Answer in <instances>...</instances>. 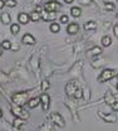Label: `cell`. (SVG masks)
Instances as JSON below:
<instances>
[{
	"instance_id": "27",
	"label": "cell",
	"mask_w": 118,
	"mask_h": 131,
	"mask_svg": "<svg viewBox=\"0 0 118 131\" xmlns=\"http://www.w3.org/2000/svg\"><path fill=\"white\" fill-rule=\"evenodd\" d=\"M104 9H106V10H114V4H112V3H106V4H104Z\"/></svg>"
},
{
	"instance_id": "8",
	"label": "cell",
	"mask_w": 118,
	"mask_h": 131,
	"mask_svg": "<svg viewBox=\"0 0 118 131\" xmlns=\"http://www.w3.org/2000/svg\"><path fill=\"white\" fill-rule=\"evenodd\" d=\"M21 42H23L24 44H28V46H30V44H34V43H35V39H34V37L32 35V34L27 33V34H24V37H23Z\"/></svg>"
},
{
	"instance_id": "13",
	"label": "cell",
	"mask_w": 118,
	"mask_h": 131,
	"mask_svg": "<svg viewBox=\"0 0 118 131\" xmlns=\"http://www.w3.org/2000/svg\"><path fill=\"white\" fill-rule=\"evenodd\" d=\"M96 28H97L96 21H87L84 24V29L87 32H89V30H96Z\"/></svg>"
},
{
	"instance_id": "1",
	"label": "cell",
	"mask_w": 118,
	"mask_h": 131,
	"mask_svg": "<svg viewBox=\"0 0 118 131\" xmlns=\"http://www.w3.org/2000/svg\"><path fill=\"white\" fill-rule=\"evenodd\" d=\"M29 101V92H19V93H15L13 96V102L17 105V106H23L25 105L27 102Z\"/></svg>"
},
{
	"instance_id": "22",
	"label": "cell",
	"mask_w": 118,
	"mask_h": 131,
	"mask_svg": "<svg viewBox=\"0 0 118 131\" xmlns=\"http://www.w3.org/2000/svg\"><path fill=\"white\" fill-rule=\"evenodd\" d=\"M17 0H5V5L8 8H15L17 6Z\"/></svg>"
},
{
	"instance_id": "37",
	"label": "cell",
	"mask_w": 118,
	"mask_h": 131,
	"mask_svg": "<svg viewBox=\"0 0 118 131\" xmlns=\"http://www.w3.org/2000/svg\"><path fill=\"white\" fill-rule=\"evenodd\" d=\"M117 90H118V84H117Z\"/></svg>"
},
{
	"instance_id": "4",
	"label": "cell",
	"mask_w": 118,
	"mask_h": 131,
	"mask_svg": "<svg viewBox=\"0 0 118 131\" xmlns=\"http://www.w3.org/2000/svg\"><path fill=\"white\" fill-rule=\"evenodd\" d=\"M11 112L14 116H17V117H21V118H27L29 114L27 112V111H24L23 108H21V106H14L13 108H11Z\"/></svg>"
},
{
	"instance_id": "12",
	"label": "cell",
	"mask_w": 118,
	"mask_h": 131,
	"mask_svg": "<svg viewBox=\"0 0 118 131\" xmlns=\"http://www.w3.org/2000/svg\"><path fill=\"white\" fill-rule=\"evenodd\" d=\"M40 103V98L39 97H34V98H30L29 101H28V105H29V107L30 108H35V107H38V105Z\"/></svg>"
},
{
	"instance_id": "36",
	"label": "cell",
	"mask_w": 118,
	"mask_h": 131,
	"mask_svg": "<svg viewBox=\"0 0 118 131\" xmlns=\"http://www.w3.org/2000/svg\"><path fill=\"white\" fill-rule=\"evenodd\" d=\"M1 53H3V52H1V50H0V56H1Z\"/></svg>"
},
{
	"instance_id": "38",
	"label": "cell",
	"mask_w": 118,
	"mask_h": 131,
	"mask_svg": "<svg viewBox=\"0 0 118 131\" xmlns=\"http://www.w3.org/2000/svg\"><path fill=\"white\" fill-rule=\"evenodd\" d=\"M117 1H118V0H117Z\"/></svg>"
},
{
	"instance_id": "2",
	"label": "cell",
	"mask_w": 118,
	"mask_h": 131,
	"mask_svg": "<svg viewBox=\"0 0 118 131\" xmlns=\"http://www.w3.org/2000/svg\"><path fill=\"white\" fill-rule=\"evenodd\" d=\"M114 76H116V71H113V69H104V71L101 73V76H99L98 81L99 82L109 81V80H112Z\"/></svg>"
},
{
	"instance_id": "16",
	"label": "cell",
	"mask_w": 118,
	"mask_h": 131,
	"mask_svg": "<svg viewBox=\"0 0 118 131\" xmlns=\"http://www.w3.org/2000/svg\"><path fill=\"white\" fill-rule=\"evenodd\" d=\"M1 21H3L4 24H9V23L11 21L10 14H9V13H6V12H4V13L1 14Z\"/></svg>"
},
{
	"instance_id": "19",
	"label": "cell",
	"mask_w": 118,
	"mask_h": 131,
	"mask_svg": "<svg viewBox=\"0 0 118 131\" xmlns=\"http://www.w3.org/2000/svg\"><path fill=\"white\" fill-rule=\"evenodd\" d=\"M49 29H50L51 33H58L59 30H60V27H59V24H58V23H51Z\"/></svg>"
},
{
	"instance_id": "6",
	"label": "cell",
	"mask_w": 118,
	"mask_h": 131,
	"mask_svg": "<svg viewBox=\"0 0 118 131\" xmlns=\"http://www.w3.org/2000/svg\"><path fill=\"white\" fill-rule=\"evenodd\" d=\"M39 98H40V103H42V106H43V110H44V111H48L49 105H50V97H49L47 93H43Z\"/></svg>"
},
{
	"instance_id": "17",
	"label": "cell",
	"mask_w": 118,
	"mask_h": 131,
	"mask_svg": "<svg viewBox=\"0 0 118 131\" xmlns=\"http://www.w3.org/2000/svg\"><path fill=\"white\" fill-rule=\"evenodd\" d=\"M13 125H14L15 127H21V126L24 125V118H21V117H17V118L13 121Z\"/></svg>"
},
{
	"instance_id": "29",
	"label": "cell",
	"mask_w": 118,
	"mask_h": 131,
	"mask_svg": "<svg viewBox=\"0 0 118 131\" xmlns=\"http://www.w3.org/2000/svg\"><path fill=\"white\" fill-rule=\"evenodd\" d=\"M68 21H69V18H68L67 15L60 16V23H62V24H68Z\"/></svg>"
},
{
	"instance_id": "34",
	"label": "cell",
	"mask_w": 118,
	"mask_h": 131,
	"mask_svg": "<svg viewBox=\"0 0 118 131\" xmlns=\"http://www.w3.org/2000/svg\"><path fill=\"white\" fill-rule=\"evenodd\" d=\"M64 1H65V3H67V4H72V3H73V1H74V0H64Z\"/></svg>"
},
{
	"instance_id": "24",
	"label": "cell",
	"mask_w": 118,
	"mask_h": 131,
	"mask_svg": "<svg viewBox=\"0 0 118 131\" xmlns=\"http://www.w3.org/2000/svg\"><path fill=\"white\" fill-rule=\"evenodd\" d=\"M1 48L3 49H10L11 48V43H10L9 40H4V42H1Z\"/></svg>"
},
{
	"instance_id": "14",
	"label": "cell",
	"mask_w": 118,
	"mask_h": 131,
	"mask_svg": "<svg viewBox=\"0 0 118 131\" xmlns=\"http://www.w3.org/2000/svg\"><path fill=\"white\" fill-rule=\"evenodd\" d=\"M70 14H72V16H74V18H78V16L82 15V10H81V8H78V6H73V8L70 9Z\"/></svg>"
},
{
	"instance_id": "10",
	"label": "cell",
	"mask_w": 118,
	"mask_h": 131,
	"mask_svg": "<svg viewBox=\"0 0 118 131\" xmlns=\"http://www.w3.org/2000/svg\"><path fill=\"white\" fill-rule=\"evenodd\" d=\"M78 30H79V25H78L77 23H70L67 28V32L69 33V34H77Z\"/></svg>"
},
{
	"instance_id": "25",
	"label": "cell",
	"mask_w": 118,
	"mask_h": 131,
	"mask_svg": "<svg viewBox=\"0 0 118 131\" xmlns=\"http://www.w3.org/2000/svg\"><path fill=\"white\" fill-rule=\"evenodd\" d=\"M49 87H50L49 82H48V81H43V83H42V91H43V92H45V91H47Z\"/></svg>"
},
{
	"instance_id": "32",
	"label": "cell",
	"mask_w": 118,
	"mask_h": 131,
	"mask_svg": "<svg viewBox=\"0 0 118 131\" xmlns=\"http://www.w3.org/2000/svg\"><path fill=\"white\" fill-rule=\"evenodd\" d=\"M5 6V0H0V9H3Z\"/></svg>"
},
{
	"instance_id": "28",
	"label": "cell",
	"mask_w": 118,
	"mask_h": 131,
	"mask_svg": "<svg viewBox=\"0 0 118 131\" xmlns=\"http://www.w3.org/2000/svg\"><path fill=\"white\" fill-rule=\"evenodd\" d=\"M106 101H107L109 105H112V103L114 102V98H113V96H112V95L107 93V95H106Z\"/></svg>"
},
{
	"instance_id": "3",
	"label": "cell",
	"mask_w": 118,
	"mask_h": 131,
	"mask_svg": "<svg viewBox=\"0 0 118 131\" xmlns=\"http://www.w3.org/2000/svg\"><path fill=\"white\" fill-rule=\"evenodd\" d=\"M50 120L57 125V126H59V127H64L65 126V122H64V118L60 116V114H58V112H53L50 114Z\"/></svg>"
},
{
	"instance_id": "5",
	"label": "cell",
	"mask_w": 118,
	"mask_h": 131,
	"mask_svg": "<svg viewBox=\"0 0 118 131\" xmlns=\"http://www.w3.org/2000/svg\"><path fill=\"white\" fill-rule=\"evenodd\" d=\"M40 19H43L44 21H49L55 19V12H49V10H42L40 12Z\"/></svg>"
},
{
	"instance_id": "33",
	"label": "cell",
	"mask_w": 118,
	"mask_h": 131,
	"mask_svg": "<svg viewBox=\"0 0 118 131\" xmlns=\"http://www.w3.org/2000/svg\"><path fill=\"white\" fill-rule=\"evenodd\" d=\"M114 34H116V35L118 37V24L116 25V27H114Z\"/></svg>"
},
{
	"instance_id": "21",
	"label": "cell",
	"mask_w": 118,
	"mask_h": 131,
	"mask_svg": "<svg viewBox=\"0 0 118 131\" xmlns=\"http://www.w3.org/2000/svg\"><path fill=\"white\" fill-rule=\"evenodd\" d=\"M10 32L13 33V34H18V33L20 32V25L19 24H11L10 25Z\"/></svg>"
},
{
	"instance_id": "23",
	"label": "cell",
	"mask_w": 118,
	"mask_h": 131,
	"mask_svg": "<svg viewBox=\"0 0 118 131\" xmlns=\"http://www.w3.org/2000/svg\"><path fill=\"white\" fill-rule=\"evenodd\" d=\"M101 53H102V49L99 47H94V48L90 49V54L92 56H99Z\"/></svg>"
},
{
	"instance_id": "9",
	"label": "cell",
	"mask_w": 118,
	"mask_h": 131,
	"mask_svg": "<svg viewBox=\"0 0 118 131\" xmlns=\"http://www.w3.org/2000/svg\"><path fill=\"white\" fill-rule=\"evenodd\" d=\"M75 90H77V87H75V83L74 82H69L67 86H65V92H67L69 96H73L74 92H75Z\"/></svg>"
},
{
	"instance_id": "26",
	"label": "cell",
	"mask_w": 118,
	"mask_h": 131,
	"mask_svg": "<svg viewBox=\"0 0 118 131\" xmlns=\"http://www.w3.org/2000/svg\"><path fill=\"white\" fill-rule=\"evenodd\" d=\"M73 96H74L75 98H82V97H83V91H82V90H78V88H77Z\"/></svg>"
},
{
	"instance_id": "15",
	"label": "cell",
	"mask_w": 118,
	"mask_h": 131,
	"mask_svg": "<svg viewBox=\"0 0 118 131\" xmlns=\"http://www.w3.org/2000/svg\"><path fill=\"white\" fill-rule=\"evenodd\" d=\"M99 116H101L103 120H106L107 122H116V116H113V115H103L101 112Z\"/></svg>"
},
{
	"instance_id": "35",
	"label": "cell",
	"mask_w": 118,
	"mask_h": 131,
	"mask_svg": "<svg viewBox=\"0 0 118 131\" xmlns=\"http://www.w3.org/2000/svg\"><path fill=\"white\" fill-rule=\"evenodd\" d=\"M3 117V111H1V108H0V118Z\"/></svg>"
},
{
	"instance_id": "7",
	"label": "cell",
	"mask_w": 118,
	"mask_h": 131,
	"mask_svg": "<svg viewBox=\"0 0 118 131\" xmlns=\"http://www.w3.org/2000/svg\"><path fill=\"white\" fill-rule=\"evenodd\" d=\"M60 8H62V5L58 1H49V3L45 4V9L49 10V12H58Z\"/></svg>"
},
{
	"instance_id": "31",
	"label": "cell",
	"mask_w": 118,
	"mask_h": 131,
	"mask_svg": "<svg viewBox=\"0 0 118 131\" xmlns=\"http://www.w3.org/2000/svg\"><path fill=\"white\" fill-rule=\"evenodd\" d=\"M81 3H82V4H84V5H88V4H90V3H92V0H81Z\"/></svg>"
},
{
	"instance_id": "18",
	"label": "cell",
	"mask_w": 118,
	"mask_h": 131,
	"mask_svg": "<svg viewBox=\"0 0 118 131\" xmlns=\"http://www.w3.org/2000/svg\"><path fill=\"white\" fill-rule=\"evenodd\" d=\"M111 43H112L111 37L106 35V37H103V38H102V44H103L104 47H109V46H111Z\"/></svg>"
},
{
	"instance_id": "11",
	"label": "cell",
	"mask_w": 118,
	"mask_h": 131,
	"mask_svg": "<svg viewBox=\"0 0 118 131\" xmlns=\"http://www.w3.org/2000/svg\"><path fill=\"white\" fill-rule=\"evenodd\" d=\"M18 19H19V21L21 24H28L29 20H30V16H29V14H27V13H20L18 15Z\"/></svg>"
},
{
	"instance_id": "30",
	"label": "cell",
	"mask_w": 118,
	"mask_h": 131,
	"mask_svg": "<svg viewBox=\"0 0 118 131\" xmlns=\"http://www.w3.org/2000/svg\"><path fill=\"white\" fill-rule=\"evenodd\" d=\"M111 106H112V108H113L114 111H118V102H117V101H114Z\"/></svg>"
},
{
	"instance_id": "20",
	"label": "cell",
	"mask_w": 118,
	"mask_h": 131,
	"mask_svg": "<svg viewBox=\"0 0 118 131\" xmlns=\"http://www.w3.org/2000/svg\"><path fill=\"white\" fill-rule=\"evenodd\" d=\"M29 16H30V20H32V21H38V20L40 19V13H39V12H33Z\"/></svg>"
}]
</instances>
